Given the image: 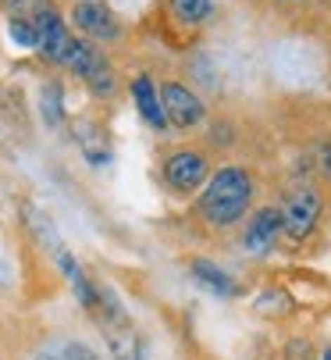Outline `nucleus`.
<instances>
[{
	"mask_svg": "<svg viewBox=\"0 0 331 360\" xmlns=\"http://www.w3.org/2000/svg\"><path fill=\"white\" fill-rule=\"evenodd\" d=\"M253 200V179L246 168H217L210 179H207V189L200 196V214L221 229V225H232L246 214Z\"/></svg>",
	"mask_w": 331,
	"mask_h": 360,
	"instance_id": "obj_1",
	"label": "nucleus"
},
{
	"mask_svg": "<svg viewBox=\"0 0 331 360\" xmlns=\"http://www.w3.org/2000/svg\"><path fill=\"white\" fill-rule=\"evenodd\" d=\"M160 100H164V118L168 125H179V129H189V125H200L203 122V104L200 96H193L182 82H164L160 86Z\"/></svg>",
	"mask_w": 331,
	"mask_h": 360,
	"instance_id": "obj_2",
	"label": "nucleus"
},
{
	"mask_svg": "<svg viewBox=\"0 0 331 360\" xmlns=\"http://www.w3.org/2000/svg\"><path fill=\"white\" fill-rule=\"evenodd\" d=\"M164 179H168V186L179 189V193H193V189H200L210 179V168L203 161V153L179 150V153L168 158V165H164Z\"/></svg>",
	"mask_w": 331,
	"mask_h": 360,
	"instance_id": "obj_3",
	"label": "nucleus"
},
{
	"mask_svg": "<svg viewBox=\"0 0 331 360\" xmlns=\"http://www.w3.org/2000/svg\"><path fill=\"white\" fill-rule=\"evenodd\" d=\"M32 25H36V46L43 50V58L53 61V65H65V54H68V46H72V32L65 29L61 15L46 8L43 15L32 18Z\"/></svg>",
	"mask_w": 331,
	"mask_h": 360,
	"instance_id": "obj_4",
	"label": "nucleus"
},
{
	"mask_svg": "<svg viewBox=\"0 0 331 360\" xmlns=\"http://www.w3.org/2000/svg\"><path fill=\"white\" fill-rule=\"evenodd\" d=\"M317 218H320V193H317V189H303V193H296V196L289 200V207H285V214H282V229H285L289 236L303 239V236L313 232Z\"/></svg>",
	"mask_w": 331,
	"mask_h": 360,
	"instance_id": "obj_5",
	"label": "nucleus"
},
{
	"mask_svg": "<svg viewBox=\"0 0 331 360\" xmlns=\"http://www.w3.org/2000/svg\"><path fill=\"white\" fill-rule=\"evenodd\" d=\"M75 25L93 39H118L122 36L118 18L110 15V8H103L100 0H82V4L75 8Z\"/></svg>",
	"mask_w": 331,
	"mask_h": 360,
	"instance_id": "obj_6",
	"label": "nucleus"
},
{
	"mask_svg": "<svg viewBox=\"0 0 331 360\" xmlns=\"http://www.w3.org/2000/svg\"><path fill=\"white\" fill-rule=\"evenodd\" d=\"M282 232V214L274 211V207H264L253 214L249 229H246V250L249 253H267L274 246V239H278Z\"/></svg>",
	"mask_w": 331,
	"mask_h": 360,
	"instance_id": "obj_7",
	"label": "nucleus"
},
{
	"mask_svg": "<svg viewBox=\"0 0 331 360\" xmlns=\"http://www.w3.org/2000/svg\"><path fill=\"white\" fill-rule=\"evenodd\" d=\"M132 96H136L139 115H143L153 129H164V125H168V118H164V108H160V93H157V86H153L146 75H139V79L132 82Z\"/></svg>",
	"mask_w": 331,
	"mask_h": 360,
	"instance_id": "obj_8",
	"label": "nucleus"
},
{
	"mask_svg": "<svg viewBox=\"0 0 331 360\" xmlns=\"http://www.w3.org/2000/svg\"><path fill=\"white\" fill-rule=\"evenodd\" d=\"M193 275H196V282H203L210 292H217V296H235V282L221 271L217 264H210V261H193Z\"/></svg>",
	"mask_w": 331,
	"mask_h": 360,
	"instance_id": "obj_9",
	"label": "nucleus"
},
{
	"mask_svg": "<svg viewBox=\"0 0 331 360\" xmlns=\"http://www.w3.org/2000/svg\"><path fill=\"white\" fill-rule=\"evenodd\" d=\"M39 111H43V122L50 129H58L61 118H65V93H61V82H46L43 93H39Z\"/></svg>",
	"mask_w": 331,
	"mask_h": 360,
	"instance_id": "obj_10",
	"label": "nucleus"
},
{
	"mask_svg": "<svg viewBox=\"0 0 331 360\" xmlns=\"http://www.w3.org/2000/svg\"><path fill=\"white\" fill-rule=\"evenodd\" d=\"M82 79H86V82H89V89H93V93H100V96H110V93H115V72L107 68V61L93 65Z\"/></svg>",
	"mask_w": 331,
	"mask_h": 360,
	"instance_id": "obj_11",
	"label": "nucleus"
},
{
	"mask_svg": "<svg viewBox=\"0 0 331 360\" xmlns=\"http://www.w3.org/2000/svg\"><path fill=\"white\" fill-rule=\"evenodd\" d=\"M171 8L182 22H200L210 15V0H171Z\"/></svg>",
	"mask_w": 331,
	"mask_h": 360,
	"instance_id": "obj_12",
	"label": "nucleus"
},
{
	"mask_svg": "<svg viewBox=\"0 0 331 360\" xmlns=\"http://www.w3.org/2000/svg\"><path fill=\"white\" fill-rule=\"evenodd\" d=\"M11 39L18 43V46H36V25L32 22H25V18H11Z\"/></svg>",
	"mask_w": 331,
	"mask_h": 360,
	"instance_id": "obj_13",
	"label": "nucleus"
},
{
	"mask_svg": "<svg viewBox=\"0 0 331 360\" xmlns=\"http://www.w3.org/2000/svg\"><path fill=\"white\" fill-rule=\"evenodd\" d=\"M46 11V0H11V18H25L32 22L36 15Z\"/></svg>",
	"mask_w": 331,
	"mask_h": 360,
	"instance_id": "obj_14",
	"label": "nucleus"
},
{
	"mask_svg": "<svg viewBox=\"0 0 331 360\" xmlns=\"http://www.w3.org/2000/svg\"><path fill=\"white\" fill-rule=\"evenodd\" d=\"M61 360H100V356L89 346H82V342H68L65 353H61Z\"/></svg>",
	"mask_w": 331,
	"mask_h": 360,
	"instance_id": "obj_15",
	"label": "nucleus"
},
{
	"mask_svg": "<svg viewBox=\"0 0 331 360\" xmlns=\"http://www.w3.org/2000/svg\"><path fill=\"white\" fill-rule=\"evenodd\" d=\"M320 360H331V349H324V353H320Z\"/></svg>",
	"mask_w": 331,
	"mask_h": 360,
	"instance_id": "obj_16",
	"label": "nucleus"
}]
</instances>
